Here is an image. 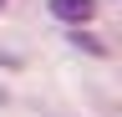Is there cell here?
Masks as SVG:
<instances>
[{
  "instance_id": "cell-3",
  "label": "cell",
  "mask_w": 122,
  "mask_h": 117,
  "mask_svg": "<svg viewBox=\"0 0 122 117\" xmlns=\"http://www.w3.org/2000/svg\"><path fill=\"white\" fill-rule=\"evenodd\" d=\"M5 5H10V0H0V10H5Z\"/></svg>"
},
{
  "instance_id": "cell-1",
  "label": "cell",
  "mask_w": 122,
  "mask_h": 117,
  "mask_svg": "<svg viewBox=\"0 0 122 117\" xmlns=\"http://www.w3.org/2000/svg\"><path fill=\"white\" fill-rule=\"evenodd\" d=\"M51 15L81 31V25H86L92 15H97V0H51Z\"/></svg>"
},
{
  "instance_id": "cell-2",
  "label": "cell",
  "mask_w": 122,
  "mask_h": 117,
  "mask_svg": "<svg viewBox=\"0 0 122 117\" xmlns=\"http://www.w3.org/2000/svg\"><path fill=\"white\" fill-rule=\"evenodd\" d=\"M71 46H81V51H92V56H107V46H102L92 31H71Z\"/></svg>"
}]
</instances>
